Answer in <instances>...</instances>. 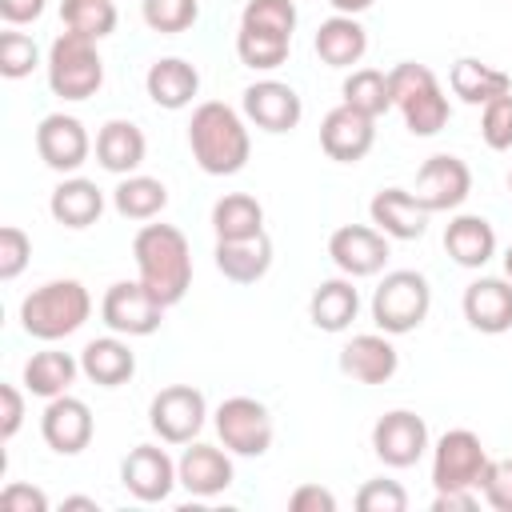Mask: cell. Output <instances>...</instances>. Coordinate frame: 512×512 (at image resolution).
<instances>
[{
  "label": "cell",
  "instance_id": "cell-38",
  "mask_svg": "<svg viewBox=\"0 0 512 512\" xmlns=\"http://www.w3.org/2000/svg\"><path fill=\"white\" fill-rule=\"evenodd\" d=\"M140 16L152 32L176 36V32H188L196 24L200 0H140Z\"/></svg>",
  "mask_w": 512,
  "mask_h": 512
},
{
  "label": "cell",
  "instance_id": "cell-12",
  "mask_svg": "<svg viewBox=\"0 0 512 512\" xmlns=\"http://www.w3.org/2000/svg\"><path fill=\"white\" fill-rule=\"evenodd\" d=\"M372 452L388 468H412L428 452V424L412 408H392L372 424Z\"/></svg>",
  "mask_w": 512,
  "mask_h": 512
},
{
  "label": "cell",
  "instance_id": "cell-44",
  "mask_svg": "<svg viewBox=\"0 0 512 512\" xmlns=\"http://www.w3.org/2000/svg\"><path fill=\"white\" fill-rule=\"evenodd\" d=\"M480 496L488 500V508H496V512H512V456H504V460H488L484 480H480Z\"/></svg>",
  "mask_w": 512,
  "mask_h": 512
},
{
  "label": "cell",
  "instance_id": "cell-39",
  "mask_svg": "<svg viewBox=\"0 0 512 512\" xmlns=\"http://www.w3.org/2000/svg\"><path fill=\"white\" fill-rule=\"evenodd\" d=\"M240 28H256V32H272V36H288L296 32V4L292 0H248L240 12Z\"/></svg>",
  "mask_w": 512,
  "mask_h": 512
},
{
  "label": "cell",
  "instance_id": "cell-8",
  "mask_svg": "<svg viewBox=\"0 0 512 512\" xmlns=\"http://www.w3.org/2000/svg\"><path fill=\"white\" fill-rule=\"evenodd\" d=\"M488 460L492 456L484 452V444H480V436L472 428H448L432 444V484H436V492H448V488L480 492Z\"/></svg>",
  "mask_w": 512,
  "mask_h": 512
},
{
  "label": "cell",
  "instance_id": "cell-49",
  "mask_svg": "<svg viewBox=\"0 0 512 512\" xmlns=\"http://www.w3.org/2000/svg\"><path fill=\"white\" fill-rule=\"evenodd\" d=\"M476 504H480V492H472V488H448V492H436L432 512H476Z\"/></svg>",
  "mask_w": 512,
  "mask_h": 512
},
{
  "label": "cell",
  "instance_id": "cell-3",
  "mask_svg": "<svg viewBox=\"0 0 512 512\" xmlns=\"http://www.w3.org/2000/svg\"><path fill=\"white\" fill-rule=\"evenodd\" d=\"M92 316V296L80 280H48L20 300V328L44 344L64 340Z\"/></svg>",
  "mask_w": 512,
  "mask_h": 512
},
{
  "label": "cell",
  "instance_id": "cell-6",
  "mask_svg": "<svg viewBox=\"0 0 512 512\" xmlns=\"http://www.w3.org/2000/svg\"><path fill=\"white\" fill-rule=\"evenodd\" d=\"M44 68H48V88L60 100H88L104 84V60L96 52V40L68 32V28L52 40Z\"/></svg>",
  "mask_w": 512,
  "mask_h": 512
},
{
  "label": "cell",
  "instance_id": "cell-46",
  "mask_svg": "<svg viewBox=\"0 0 512 512\" xmlns=\"http://www.w3.org/2000/svg\"><path fill=\"white\" fill-rule=\"evenodd\" d=\"M0 508L4 512H48V496L32 484H8L0 492Z\"/></svg>",
  "mask_w": 512,
  "mask_h": 512
},
{
  "label": "cell",
  "instance_id": "cell-23",
  "mask_svg": "<svg viewBox=\"0 0 512 512\" xmlns=\"http://www.w3.org/2000/svg\"><path fill=\"white\" fill-rule=\"evenodd\" d=\"M144 88H148V100L156 108H168V112H180L196 100L200 92V72L196 64L180 60V56H164V60H152L148 72H144Z\"/></svg>",
  "mask_w": 512,
  "mask_h": 512
},
{
  "label": "cell",
  "instance_id": "cell-14",
  "mask_svg": "<svg viewBox=\"0 0 512 512\" xmlns=\"http://www.w3.org/2000/svg\"><path fill=\"white\" fill-rule=\"evenodd\" d=\"M120 484H124L140 504H160V500H168L172 488L180 484L176 460H172L160 444H136V448L120 460Z\"/></svg>",
  "mask_w": 512,
  "mask_h": 512
},
{
  "label": "cell",
  "instance_id": "cell-10",
  "mask_svg": "<svg viewBox=\"0 0 512 512\" xmlns=\"http://www.w3.org/2000/svg\"><path fill=\"white\" fill-rule=\"evenodd\" d=\"M100 320L116 336H152L164 324V304L140 284V280H116L108 284L100 300Z\"/></svg>",
  "mask_w": 512,
  "mask_h": 512
},
{
  "label": "cell",
  "instance_id": "cell-53",
  "mask_svg": "<svg viewBox=\"0 0 512 512\" xmlns=\"http://www.w3.org/2000/svg\"><path fill=\"white\" fill-rule=\"evenodd\" d=\"M508 192H512V172H508Z\"/></svg>",
  "mask_w": 512,
  "mask_h": 512
},
{
  "label": "cell",
  "instance_id": "cell-51",
  "mask_svg": "<svg viewBox=\"0 0 512 512\" xmlns=\"http://www.w3.org/2000/svg\"><path fill=\"white\" fill-rule=\"evenodd\" d=\"M64 508H88V512H96L100 504H96L92 496H68V500H64Z\"/></svg>",
  "mask_w": 512,
  "mask_h": 512
},
{
  "label": "cell",
  "instance_id": "cell-26",
  "mask_svg": "<svg viewBox=\"0 0 512 512\" xmlns=\"http://www.w3.org/2000/svg\"><path fill=\"white\" fill-rule=\"evenodd\" d=\"M216 268L232 284H256L272 268V240L268 232L244 236V240H216Z\"/></svg>",
  "mask_w": 512,
  "mask_h": 512
},
{
  "label": "cell",
  "instance_id": "cell-29",
  "mask_svg": "<svg viewBox=\"0 0 512 512\" xmlns=\"http://www.w3.org/2000/svg\"><path fill=\"white\" fill-rule=\"evenodd\" d=\"M444 252L460 268H484L496 256V228L476 212H460L444 228Z\"/></svg>",
  "mask_w": 512,
  "mask_h": 512
},
{
  "label": "cell",
  "instance_id": "cell-27",
  "mask_svg": "<svg viewBox=\"0 0 512 512\" xmlns=\"http://www.w3.org/2000/svg\"><path fill=\"white\" fill-rule=\"evenodd\" d=\"M312 48H316V56H320L328 68H352V64H360L364 52H368V32H364V24H360L356 16L336 12V16H328V20L316 28Z\"/></svg>",
  "mask_w": 512,
  "mask_h": 512
},
{
  "label": "cell",
  "instance_id": "cell-30",
  "mask_svg": "<svg viewBox=\"0 0 512 512\" xmlns=\"http://www.w3.org/2000/svg\"><path fill=\"white\" fill-rule=\"evenodd\" d=\"M360 312V292L352 284V276H332V280H320L312 300H308V320L320 328V332H344Z\"/></svg>",
  "mask_w": 512,
  "mask_h": 512
},
{
  "label": "cell",
  "instance_id": "cell-40",
  "mask_svg": "<svg viewBox=\"0 0 512 512\" xmlns=\"http://www.w3.org/2000/svg\"><path fill=\"white\" fill-rule=\"evenodd\" d=\"M36 64H40V48L28 32H16V28L0 32V76L24 80V76H32Z\"/></svg>",
  "mask_w": 512,
  "mask_h": 512
},
{
  "label": "cell",
  "instance_id": "cell-35",
  "mask_svg": "<svg viewBox=\"0 0 512 512\" xmlns=\"http://www.w3.org/2000/svg\"><path fill=\"white\" fill-rule=\"evenodd\" d=\"M340 104H348V108H356V112H364V116H384L388 108H392V84H388V72H380V68H352L348 76H344V84H340Z\"/></svg>",
  "mask_w": 512,
  "mask_h": 512
},
{
  "label": "cell",
  "instance_id": "cell-20",
  "mask_svg": "<svg viewBox=\"0 0 512 512\" xmlns=\"http://www.w3.org/2000/svg\"><path fill=\"white\" fill-rule=\"evenodd\" d=\"M464 320L484 336L512 332V280L508 276H480L464 288Z\"/></svg>",
  "mask_w": 512,
  "mask_h": 512
},
{
  "label": "cell",
  "instance_id": "cell-13",
  "mask_svg": "<svg viewBox=\"0 0 512 512\" xmlns=\"http://www.w3.org/2000/svg\"><path fill=\"white\" fill-rule=\"evenodd\" d=\"M328 256L352 280L376 276L388 264V236L376 224H340L328 236Z\"/></svg>",
  "mask_w": 512,
  "mask_h": 512
},
{
  "label": "cell",
  "instance_id": "cell-4",
  "mask_svg": "<svg viewBox=\"0 0 512 512\" xmlns=\"http://www.w3.org/2000/svg\"><path fill=\"white\" fill-rule=\"evenodd\" d=\"M388 84H392V108H400L404 128L412 136H436L448 124L452 104H448V96H444V88L428 64L400 60L388 72Z\"/></svg>",
  "mask_w": 512,
  "mask_h": 512
},
{
  "label": "cell",
  "instance_id": "cell-24",
  "mask_svg": "<svg viewBox=\"0 0 512 512\" xmlns=\"http://www.w3.org/2000/svg\"><path fill=\"white\" fill-rule=\"evenodd\" d=\"M80 372H84L92 384H100V388H120V384H128V380L136 376V352H132L128 340L116 336V332L96 336V340H88L84 352H80Z\"/></svg>",
  "mask_w": 512,
  "mask_h": 512
},
{
  "label": "cell",
  "instance_id": "cell-18",
  "mask_svg": "<svg viewBox=\"0 0 512 512\" xmlns=\"http://www.w3.org/2000/svg\"><path fill=\"white\" fill-rule=\"evenodd\" d=\"M36 152L40 160L52 168V172H76L88 152H92V140H88V128L68 116V112H48L40 124H36Z\"/></svg>",
  "mask_w": 512,
  "mask_h": 512
},
{
  "label": "cell",
  "instance_id": "cell-5",
  "mask_svg": "<svg viewBox=\"0 0 512 512\" xmlns=\"http://www.w3.org/2000/svg\"><path fill=\"white\" fill-rule=\"evenodd\" d=\"M428 308H432V288L428 276L416 268L384 272V280L372 292V324L388 336L416 332L428 320Z\"/></svg>",
  "mask_w": 512,
  "mask_h": 512
},
{
  "label": "cell",
  "instance_id": "cell-25",
  "mask_svg": "<svg viewBox=\"0 0 512 512\" xmlns=\"http://www.w3.org/2000/svg\"><path fill=\"white\" fill-rule=\"evenodd\" d=\"M148 156V140L132 120H108L96 132V160L112 176H132Z\"/></svg>",
  "mask_w": 512,
  "mask_h": 512
},
{
  "label": "cell",
  "instance_id": "cell-1",
  "mask_svg": "<svg viewBox=\"0 0 512 512\" xmlns=\"http://www.w3.org/2000/svg\"><path fill=\"white\" fill-rule=\"evenodd\" d=\"M136 280L164 304H180L192 288V248L176 224H144L132 240Z\"/></svg>",
  "mask_w": 512,
  "mask_h": 512
},
{
  "label": "cell",
  "instance_id": "cell-37",
  "mask_svg": "<svg viewBox=\"0 0 512 512\" xmlns=\"http://www.w3.org/2000/svg\"><path fill=\"white\" fill-rule=\"evenodd\" d=\"M292 40L288 36H272V32H256V28H240L236 32V56L244 68L252 72H272L288 60Z\"/></svg>",
  "mask_w": 512,
  "mask_h": 512
},
{
  "label": "cell",
  "instance_id": "cell-15",
  "mask_svg": "<svg viewBox=\"0 0 512 512\" xmlns=\"http://www.w3.org/2000/svg\"><path fill=\"white\" fill-rule=\"evenodd\" d=\"M92 432H96V420H92V408L64 392V396H52L44 404V416H40V436L52 452L60 456H80L88 444H92Z\"/></svg>",
  "mask_w": 512,
  "mask_h": 512
},
{
  "label": "cell",
  "instance_id": "cell-33",
  "mask_svg": "<svg viewBox=\"0 0 512 512\" xmlns=\"http://www.w3.org/2000/svg\"><path fill=\"white\" fill-rule=\"evenodd\" d=\"M112 208L124 220H156L168 208V188H164V180L144 176V172L120 176V184L112 188Z\"/></svg>",
  "mask_w": 512,
  "mask_h": 512
},
{
  "label": "cell",
  "instance_id": "cell-34",
  "mask_svg": "<svg viewBox=\"0 0 512 512\" xmlns=\"http://www.w3.org/2000/svg\"><path fill=\"white\" fill-rule=\"evenodd\" d=\"M212 232L216 240H244L264 232V204L248 192H228L212 204Z\"/></svg>",
  "mask_w": 512,
  "mask_h": 512
},
{
  "label": "cell",
  "instance_id": "cell-21",
  "mask_svg": "<svg viewBox=\"0 0 512 512\" xmlns=\"http://www.w3.org/2000/svg\"><path fill=\"white\" fill-rule=\"evenodd\" d=\"M400 368V352L388 332H360L340 348V372L356 384H388Z\"/></svg>",
  "mask_w": 512,
  "mask_h": 512
},
{
  "label": "cell",
  "instance_id": "cell-50",
  "mask_svg": "<svg viewBox=\"0 0 512 512\" xmlns=\"http://www.w3.org/2000/svg\"><path fill=\"white\" fill-rule=\"evenodd\" d=\"M336 12H344V16H360V12H368L376 0H328Z\"/></svg>",
  "mask_w": 512,
  "mask_h": 512
},
{
  "label": "cell",
  "instance_id": "cell-31",
  "mask_svg": "<svg viewBox=\"0 0 512 512\" xmlns=\"http://www.w3.org/2000/svg\"><path fill=\"white\" fill-rule=\"evenodd\" d=\"M80 376V360L72 352H56V348H44V352H32L28 364H24V388L40 400H52V396H64Z\"/></svg>",
  "mask_w": 512,
  "mask_h": 512
},
{
  "label": "cell",
  "instance_id": "cell-2",
  "mask_svg": "<svg viewBox=\"0 0 512 512\" xmlns=\"http://www.w3.org/2000/svg\"><path fill=\"white\" fill-rule=\"evenodd\" d=\"M188 148H192V160L208 176H236L252 156L248 120L224 100H204L192 108Z\"/></svg>",
  "mask_w": 512,
  "mask_h": 512
},
{
  "label": "cell",
  "instance_id": "cell-48",
  "mask_svg": "<svg viewBox=\"0 0 512 512\" xmlns=\"http://www.w3.org/2000/svg\"><path fill=\"white\" fill-rule=\"evenodd\" d=\"M44 8H48V0H0V20L8 28H20V24L40 20Z\"/></svg>",
  "mask_w": 512,
  "mask_h": 512
},
{
  "label": "cell",
  "instance_id": "cell-9",
  "mask_svg": "<svg viewBox=\"0 0 512 512\" xmlns=\"http://www.w3.org/2000/svg\"><path fill=\"white\" fill-rule=\"evenodd\" d=\"M208 420V400L192 384H168L148 404V424L160 444H192Z\"/></svg>",
  "mask_w": 512,
  "mask_h": 512
},
{
  "label": "cell",
  "instance_id": "cell-47",
  "mask_svg": "<svg viewBox=\"0 0 512 512\" xmlns=\"http://www.w3.org/2000/svg\"><path fill=\"white\" fill-rule=\"evenodd\" d=\"M288 508L292 512H336V496L320 484H300L292 496H288Z\"/></svg>",
  "mask_w": 512,
  "mask_h": 512
},
{
  "label": "cell",
  "instance_id": "cell-17",
  "mask_svg": "<svg viewBox=\"0 0 512 512\" xmlns=\"http://www.w3.org/2000/svg\"><path fill=\"white\" fill-rule=\"evenodd\" d=\"M372 144H376V120L348 104H336L320 120V148L336 164H360L372 152Z\"/></svg>",
  "mask_w": 512,
  "mask_h": 512
},
{
  "label": "cell",
  "instance_id": "cell-19",
  "mask_svg": "<svg viewBox=\"0 0 512 512\" xmlns=\"http://www.w3.org/2000/svg\"><path fill=\"white\" fill-rule=\"evenodd\" d=\"M176 476H180V488H188V492L200 496V500H212V496H220V492L236 480L232 452H228V448H216V444L192 440V444L180 452V460H176Z\"/></svg>",
  "mask_w": 512,
  "mask_h": 512
},
{
  "label": "cell",
  "instance_id": "cell-11",
  "mask_svg": "<svg viewBox=\"0 0 512 512\" xmlns=\"http://www.w3.org/2000/svg\"><path fill=\"white\" fill-rule=\"evenodd\" d=\"M472 192V168L452 156V152H436L420 164L416 172V188L412 196L428 208V212H456Z\"/></svg>",
  "mask_w": 512,
  "mask_h": 512
},
{
  "label": "cell",
  "instance_id": "cell-41",
  "mask_svg": "<svg viewBox=\"0 0 512 512\" xmlns=\"http://www.w3.org/2000/svg\"><path fill=\"white\" fill-rule=\"evenodd\" d=\"M480 136L492 152H508L512 148V92L496 96L484 104L480 112Z\"/></svg>",
  "mask_w": 512,
  "mask_h": 512
},
{
  "label": "cell",
  "instance_id": "cell-52",
  "mask_svg": "<svg viewBox=\"0 0 512 512\" xmlns=\"http://www.w3.org/2000/svg\"><path fill=\"white\" fill-rule=\"evenodd\" d=\"M504 276L512 280V244H508V252H504Z\"/></svg>",
  "mask_w": 512,
  "mask_h": 512
},
{
  "label": "cell",
  "instance_id": "cell-16",
  "mask_svg": "<svg viewBox=\"0 0 512 512\" xmlns=\"http://www.w3.org/2000/svg\"><path fill=\"white\" fill-rule=\"evenodd\" d=\"M240 108H244L248 124H256L260 132H272V136L292 132L300 124V116H304L300 92L292 84H284V80H256V84H248Z\"/></svg>",
  "mask_w": 512,
  "mask_h": 512
},
{
  "label": "cell",
  "instance_id": "cell-22",
  "mask_svg": "<svg viewBox=\"0 0 512 512\" xmlns=\"http://www.w3.org/2000/svg\"><path fill=\"white\" fill-rule=\"evenodd\" d=\"M368 216L388 240H420L432 212L412 196V188H380L368 204Z\"/></svg>",
  "mask_w": 512,
  "mask_h": 512
},
{
  "label": "cell",
  "instance_id": "cell-36",
  "mask_svg": "<svg viewBox=\"0 0 512 512\" xmlns=\"http://www.w3.org/2000/svg\"><path fill=\"white\" fill-rule=\"evenodd\" d=\"M60 20L68 32H80L88 40H104L116 32V4L112 0H60Z\"/></svg>",
  "mask_w": 512,
  "mask_h": 512
},
{
  "label": "cell",
  "instance_id": "cell-7",
  "mask_svg": "<svg viewBox=\"0 0 512 512\" xmlns=\"http://www.w3.org/2000/svg\"><path fill=\"white\" fill-rule=\"evenodd\" d=\"M216 436L232 456H264L272 448L276 424L272 412L256 400V396H228L216 412H212Z\"/></svg>",
  "mask_w": 512,
  "mask_h": 512
},
{
  "label": "cell",
  "instance_id": "cell-28",
  "mask_svg": "<svg viewBox=\"0 0 512 512\" xmlns=\"http://www.w3.org/2000/svg\"><path fill=\"white\" fill-rule=\"evenodd\" d=\"M48 212L56 224L64 228H92L104 216V192L96 188V180L88 176H68L52 188L48 196Z\"/></svg>",
  "mask_w": 512,
  "mask_h": 512
},
{
  "label": "cell",
  "instance_id": "cell-45",
  "mask_svg": "<svg viewBox=\"0 0 512 512\" xmlns=\"http://www.w3.org/2000/svg\"><path fill=\"white\" fill-rule=\"evenodd\" d=\"M24 424V392L16 384H0V440L8 444Z\"/></svg>",
  "mask_w": 512,
  "mask_h": 512
},
{
  "label": "cell",
  "instance_id": "cell-43",
  "mask_svg": "<svg viewBox=\"0 0 512 512\" xmlns=\"http://www.w3.org/2000/svg\"><path fill=\"white\" fill-rule=\"evenodd\" d=\"M356 508L360 512H404L408 492L396 480H364L356 492Z\"/></svg>",
  "mask_w": 512,
  "mask_h": 512
},
{
  "label": "cell",
  "instance_id": "cell-42",
  "mask_svg": "<svg viewBox=\"0 0 512 512\" xmlns=\"http://www.w3.org/2000/svg\"><path fill=\"white\" fill-rule=\"evenodd\" d=\"M32 260V236L20 224L0 228V280H16Z\"/></svg>",
  "mask_w": 512,
  "mask_h": 512
},
{
  "label": "cell",
  "instance_id": "cell-32",
  "mask_svg": "<svg viewBox=\"0 0 512 512\" xmlns=\"http://www.w3.org/2000/svg\"><path fill=\"white\" fill-rule=\"evenodd\" d=\"M448 84H452V92H456L464 104H476V108H484L488 100L512 92L508 72H500V68H492V64H484V60H476V56H460V60L452 64V72H448Z\"/></svg>",
  "mask_w": 512,
  "mask_h": 512
}]
</instances>
